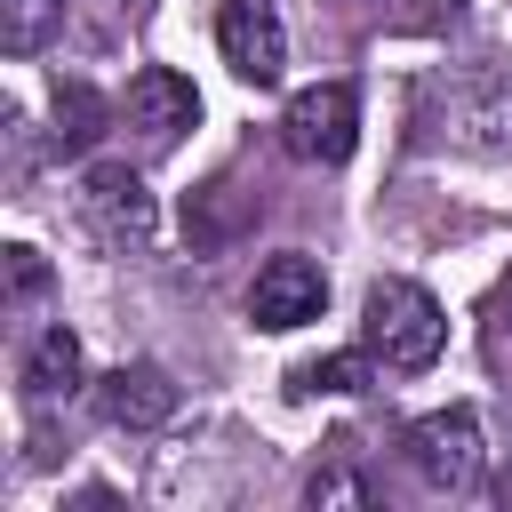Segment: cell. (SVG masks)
I'll list each match as a JSON object with an SVG mask.
<instances>
[{
  "instance_id": "277c9868",
  "label": "cell",
  "mask_w": 512,
  "mask_h": 512,
  "mask_svg": "<svg viewBox=\"0 0 512 512\" xmlns=\"http://www.w3.org/2000/svg\"><path fill=\"white\" fill-rule=\"evenodd\" d=\"M280 144L304 160V168H344L352 144H360V88L352 80H312L288 96L280 112Z\"/></svg>"
},
{
  "instance_id": "9c48e42d",
  "label": "cell",
  "mask_w": 512,
  "mask_h": 512,
  "mask_svg": "<svg viewBox=\"0 0 512 512\" xmlns=\"http://www.w3.org/2000/svg\"><path fill=\"white\" fill-rule=\"evenodd\" d=\"M120 120L160 152V144H176L192 120H200V96H192V80L184 72H168V64H144L136 80H128V96H120Z\"/></svg>"
},
{
  "instance_id": "7c38bea8",
  "label": "cell",
  "mask_w": 512,
  "mask_h": 512,
  "mask_svg": "<svg viewBox=\"0 0 512 512\" xmlns=\"http://www.w3.org/2000/svg\"><path fill=\"white\" fill-rule=\"evenodd\" d=\"M104 120H112V104L88 88V80H56V152H88L96 136H104Z\"/></svg>"
},
{
  "instance_id": "ffe728a7",
  "label": "cell",
  "mask_w": 512,
  "mask_h": 512,
  "mask_svg": "<svg viewBox=\"0 0 512 512\" xmlns=\"http://www.w3.org/2000/svg\"><path fill=\"white\" fill-rule=\"evenodd\" d=\"M128 8H144V0H128Z\"/></svg>"
},
{
  "instance_id": "e0dca14e",
  "label": "cell",
  "mask_w": 512,
  "mask_h": 512,
  "mask_svg": "<svg viewBox=\"0 0 512 512\" xmlns=\"http://www.w3.org/2000/svg\"><path fill=\"white\" fill-rule=\"evenodd\" d=\"M456 8H464V0H416V8H408V24H416V32H432V24H456Z\"/></svg>"
},
{
  "instance_id": "8fae6325",
  "label": "cell",
  "mask_w": 512,
  "mask_h": 512,
  "mask_svg": "<svg viewBox=\"0 0 512 512\" xmlns=\"http://www.w3.org/2000/svg\"><path fill=\"white\" fill-rule=\"evenodd\" d=\"M16 384H24V400L32 408H56V400H72L80 392V336L56 320V328H40L32 336V352H24V368H16Z\"/></svg>"
},
{
  "instance_id": "4fadbf2b",
  "label": "cell",
  "mask_w": 512,
  "mask_h": 512,
  "mask_svg": "<svg viewBox=\"0 0 512 512\" xmlns=\"http://www.w3.org/2000/svg\"><path fill=\"white\" fill-rule=\"evenodd\" d=\"M368 376H376V352L360 344V352H320V360L288 368V392H296V400H320V392H368Z\"/></svg>"
},
{
  "instance_id": "30bf717a",
  "label": "cell",
  "mask_w": 512,
  "mask_h": 512,
  "mask_svg": "<svg viewBox=\"0 0 512 512\" xmlns=\"http://www.w3.org/2000/svg\"><path fill=\"white\" fill-rule=\"evenodd\" d=\"M240 232H256V192H240L232 176H208L200 192H184V240H192V256H216Z\"/></svg>"
},
{
  "instance_id": "8992f818",
  "label": "cell",
  "mask_w": 512,
  "mask_h": 512,
  "mask_svg": "<svg viewBox=\"0 0 512 512\" xmlns=\"http://www.w3.org/2000/svg\"><path fill=\"white\" fill-rule=\"evenodd\" d=\"M320 304H328V272L304 256V248H280V256H264L256 264V280H248V320L256 328H304V320H320Z\"/></svg>"
},
{
  "instance_id": "5b68a950",
  "label": "cell",
  "mask_w": 512,
  "mask_h": 512,
  "mask_svg": "<svg viewBox=\"0 0 512 512\" xmlns=\"http://www.w3.org/2000/svg\"><path fill=\"white\" fill-rule=\"evenodd\" d=\"M400 456L432 496H464L480 480V416L472 408H432L400 432Z\"/></svg>"
},
{
  "instance_id": "ac0fdd59",
  "label": "cell",
  "mask_w": 512,
  "mask_h": 512,
  "mask_svg": "<svg viewBox=\"0 0 512 512\" xmlns=\"http://www.w3.org/2000/svg\"><path fill=\"white\" fill-rule=\"evenodd\" d=\"M496 496H504V512H512V472H504V480H496Z\"/></svg>"
},
{
  "instance_id": "6da1fadb",
  "label": "cell",
  "mask_w": 512,
  "mask_h": 512,
  "mask_svg": "<svg viewBox=\"0 0 512 512\" xmlns=\"http://www.w3.org/2000/svg\"><path fill=\"white\" fill-rule=\"evenodd\" d=\"M416 128H424V144H448V152H472V160H504L512 152V80H496L488 64L432 72L424 96H416Z\"/></svg>"
},
{
  "instance_id": "ba28073f",
  "label": "cell",
  "mask_w": 512,
  "mask_h": 512,
  "mask_svg": "<svg viewBox=\"0 0 512 512\" xmlns=\"http://www.w3.org/2000/svg\"><path fill=\"white\" fill-rule=\"evenodd\" d=\"M176 376L160 368V360H120L104 384H96V416L112 424V432H160L168 416H176Z\"/></svg>"
},
{
  "instance_id": "d6986e66",
  "label": "cell",
  "mask_w": 512,
  "mask_h": 512,
  "mask_svg": "<svg viewBox=\"0 0 512 512\" xmlns=\"http://www.w3.org/2000/svg\"><path fill=\"white\" fill-rule=\"evenodd\" d=\"M504 328H512V280H504Z\"/></svg>"
},
{
  "instance_id": "7a4b0ae2",
  "label": "cell",
  "mask_w": 512,
  "mask_h": 512,
  "mask_svg": "<svg viewBox=\"0 0 512 512\" xmlns=\"http://www.w3.org/2000/svg\"><path fill=\"white\" fill-rule=\"evenodd\" d=\"M360 344H368L384 368L416 376V368H432V360H440V344H448V320H440L432 288H416V280L384 272V280L368 288V304H360Z\"/></svg>"
},
{
  "instance_id": "2e32d148",
  "label": "cell",
  "mask_w": 512,
  "mask_h": 512,
  "mask_svg": "<svg viewBox=\"0 0 512 512\" xmlns=\"http://www.w3.org/2000/svg\"><path fill=\"white\" fill-rule=\"evenodd\" d=\"M48 288V256L40 248H8V304H32Z\"/></svg>"
},
{
  "instance_id": "9a60e30c",
  "label": "cell",
  "mask_w": 512,
  "mask_h": 512,
  "mask_svg": "<svg viewBox=\"0 0 512 512\" xmlns=\"http://www.w3.org/2000/svg\"><path fill=\"white\" fill-rule=\"evenodd\" d=\"M312 504H376V488L360 480V472H344V464H328V472H312V488H304Z\"/></svg>"
},
{
  "instance_id": "5bb4252c",
  "label": "cell",
  "mask_w": 512,
  "mask_h": 512,
  "mask_svg": "<svg viewBox=\"0 0 512 512\" xmlns=\"http://www.w3.org/2000/svg\"><path fill=\"white\" fill-rule=\"evenodd\" d=\"M64 32V0H0V48L8 56H40Z\"/></svg>"
},
{
  "instance_id": "52a82bcc",
  "label": "cell",
  "mask_w": 512,
  "mask_h": 512,
  "mask_svg": "<svg viewBox=\"0 0 512 512\" xmlns=\"http://www.w3.org/2000/svg\"><path fill=\"white\" fill-rule=\"evenodd\" d=\"M216 48H224V64L248 88H272L288 72V32H280V8L272 0H224L216 8Z\"/></svg>"
},
{
  "instance_id": "3957f363",
  "label": "cell",
  "mask_w": 512,
  "mask_h": 512,
  "mask_svg": "<svg viewBox=\"0 0 512 512\" xmlns=\"http://www.w3.org/2000/svg\"><path fill=\"white\" fill-rule=\"evenodd\" d=\"M80 224H88L112 256H144L152 232H160L152 184H144L128 160H88V168H80Z\"/></svg>"
}]
</instances>
